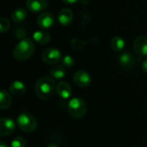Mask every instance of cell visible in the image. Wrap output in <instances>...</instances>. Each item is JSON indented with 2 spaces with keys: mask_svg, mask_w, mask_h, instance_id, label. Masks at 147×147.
Returning a JSON list of instances; mask_svg holds the SVG:
<instances>
[{
  "mask_svg": "<svg viewBox=\"0 0 147 147\" xmlns=\"http://www.w3.org/2000/svg\"><path fill=\"white\" fill-rule=\"evenodd\" d=\"M56 88L55 83L50 77H42L37 80L34 86V90L37 96L42 100H48L54 94Z\"/></svg>",
  "mask_w": 147,
  "mask_h": 147,
  "instance_id": "6da1fadb",
  "label": "cell"
},
{
  "mask_svg": "<svg viewBox=\"0 0 147 147\" xmlns=\"http://www.w3.org/2000/svg\"><path fill=\"white\" fill-rule=\"evenodd\" d=\"M35 51V47L32 40H22L14 48L13 57L17 61H25L32 57Z\"/></svg>",
  "mask_w": 147,
  "mask_h": 147,
  "instance_id": "7a4b0ae2",
  "label": "cell"
},
{
  "mask_svg": "<svg viewBox=\"0 0 147 147\" xmlns=\"http://www.w3.org/2000/svg\"><path fill=\"white\" fill-rule=\"evenodd\" d=\"M68 111L70 115L74 119L84 117L87 112V105L84 99L75 97L70 100L68 103Z\"/></svg>",
  "mask_w": 147,
  "mask_h": 147,
  "instance_id": "3957f363",
  "label": "cell"
},
{
  "mask_svg": "<svg viewBox=\"0 0 147 147\" xmlns=\"http://www.w3.org/2000/svg\"><path fill=\"white\" fill-rule=\"evenodd\" d=\"M18 127L24 133H33L37 127L36 119L29 113H22L18 115L17 120Z\"/></svg>",
  "mask_w": 147,
  "mask_h": 147,
  "instance_id": "277c9868",
  "label": "cell"
},
{
  "mask_svg": "<svg viewBox=\"0 0 147 147\" xmlns=\"http://www.w3.org/2000/svg\"><path fill=\"white\" fill-rule=\"evenodd\" d=\"M62 54L60 51L54 47H50L46 49L41 55V59L44 63L47 65H55L58 62L61 61Z\"/></svg>",
  "mask_w": 147,
  "mask_h": 147,
  "instance_id": "5b68a950",
  "label": "cell"
},
{
  "mask_svg": "<svg viewBox=\"0 0 147 147\" xmlns=\"http://www.w3.org/2000/svg\"><path fill=\"white\" fill-rule=\"evenodd\" d=\"M73 81L77 86L80 88H87L91 84V77L85 71L79 70L75 72L73 76Z\"/></svg>",
  "mask_w": 147,
  "mask_h": 147,
  "instance_id": "8992f818",
  "label": "cell"
},
{
  "mask_svg": "<svg viewBox=\"0 0 147 147\" xmlns=\"http://www.w3.org/2000/svg\"><path fill=\"white\" fill-rule=\"evenodd\" d=\"M16 128L14 121L8 117H2L0 119V135L2 137L10 135Z\"/></svg>",
  "mask_w": 147,
  "mask_h": 147,
  "instance_id": "52a82bcc",
  "label": "cell"
},
{
  "mask_svg": "<svg viewBox=\"0 0 147 147\" xmlns=\"http://www.w3.org/2000/svg\"><path fill=\"white\" fill-rule=\"evenodd\" d=\"M54 16L50 12H42L37 17V24L43 29L50 28L54 24Z\"/></svg>",
  "mask_w": 147,
  "mask_h": 147,
  "instance_id": "ba28073f",
  "label": "cell"
},
{
  "mask_svg": "<svg viewBox=\"0 0 147 147\" xmlns=\"http://www.w3.org/2000/svg\"><path fill=\"white\" fill-rule=\"evenodd\" d=\"M48 0H27L26 7L32 13H39L47 9Z\"/></svg>",
  "mask_w": 147,
  "mask_h": 147,
  "instance_id": "9c48e42d",
  "label": "cell"
},
{
  "mask_svg": "<svg viewBox=\"0 0 147 147\" xmlns=\"http://www.w3.org/2000/svg\"><path fill=\"white\" fill-rule=\"evenodd\" d=\"M134 49L136 54L140 56H147V36L140 35L134 42Z\"/></svg>",
  "mask_w": 147,
  "mask_h": 147,
  "instance_id": "30bf717a",
  "label": "cell"
},
{
  "mask_svg": "<svg viewBox=\"0 0 147 147\" xmlns=\"http://www.w3.org/2000/svg\"><path fill=\"white\" fill-rule=\"evenodd\" d=\"M118 61H119L120 65L122 68L127 69V70L132 69L136 63V59H135L134 56L130 53H121L118 58Z\"/></svg>",
  "mask_w": 147,
  "mask_h": 147,
  "instance_id": "8fae6325",
  "label": "cell"
},
{
  "mask_svg": "<svg viewBox=\"0 0 147 147\" xmlns=\"http://www.w3.org/2000/svg\"><path fill=\"white\" fill-rule=\"evenodd\" d=\"M73 12L71 9L64 8L58 14V21L62 26H68L73 21Z\"/></svg>",
  "mask_w": 147,
  "mask_h": 147,
  "instance_id": "7c38bea8",
  "label": "cell"
},
{
  "mask_svg": "<svg viewBox=\"0 0 147 147\" xmlns=\"http://www.w3.org/2000/svg\"><path fill=\"white\" fill-rule=\"evenodd\" d=\"M56 92L57 94L63 99H68L71 96V87L66 82H59L56 86Z\"/></svg>",
  "mask_w": 147,
  "mask_h": 147,
  "instance_id": "4fadbf2b",
  "label": "cell"
},
{
  "mask_svg": "<svg viewBox=\"0 0 147 147\" xmlns=\"http://www.w3.org/2000/svg\"><path fill=\"white\" fill-rule=\"evenodd\" d=\"M27 89L25 84L21 81H14L9 85V91L16 96H21L25 94Z\"/></svg>",
  "mask_w": 147,
  "mask_h": 147,
  "instance_id": "5bb4252c",
  "label": "cell"
},
{
  "mask_svg": "<svg viewBox=\"0 0 147 147\" xmlns=\"http://www.w3.org/2000/svg\"><path fill=\"white\" fill-rule=\"evenodd\" d=\"M34 40L40 45H47L51 41V36L48 33L43 30L35 31L33 34Z\"/></svg>",
  "mask_w": 147,
  "mask_h": 147,
  "instance_id": "9a60e30c",
  "label": "cell"
},
{
  "mask_svg": "<svg viewBox=\"0 0 147 147\" xmlns=\"http://www.w3.org/2000/svg\"><path fill=\"white\" fill-rule=\"evenodd\" d=\"M12 103V97L9 92L4 90L0 91V109L2 110L7 109L10 107Z\"/></svg>",
  "mask_w": 147,
  "mask_h": 147,
  "instance_id": "2e32d148",
  "label": "cell"
},
{
  "mask_svg": "<svg viewBox=\"0 0 147 147\" xmlns=\"http://www.w3.org/2000/svg\"><path fill=\"white\" fill-rule=\"evenodd\" d=\"M50 74L55 79H61L65 77L66 71H65V68L62 65H53L50 69Z\"/></svg>",
  "mask_w": 147,
  "mask_h": 147,
  "instance_id": "e0dca14e",
  "label": "cell"
},
{
  "mask_svg": "<svg viewBox=\"0 0 147 147\" xmlns=\"http://www.w3.org/2000/svg\"><path fill=\"white\" fill-rule=\"evenodd\" d=\"M27 16H28V13H27V10L25 9L18 8V9H16L12 12L11 19L15 22H21L27 18Z\"/></svg>",
  "mask_w": 147,
  "mask_h": 147,
  "instance_id": "ac0fdd59",
  "label": "cell"
},
{
  "mask_svg": "<svg viewBox=\"0 0 147 147\" xmlns=\"http://www.w3.org/2000/svg\"><path fill=\"white\" fill-rule=\"evenodd\" d=\"M110 46L114 51L121 52L125 47V40L121 36H115L110 41Z\"/></svg>",
  "mask_w": 147,
  "mask_h": 147,
  "instance_id": "d6986e66",
  "label": "cell"
},
{
  "mask_svg": "<svg viewBox=\"0 0 147 147\" xmlns=\"http://www.w3.org/2000/svg\"><path fill=\"white\" fill-rule=\"evenodd\" d=\"M26 140L23 137H16L10 144L11 147H26Z\"/></svg>",
  "mask_w": 147,
  "mask_h": 147,
  "instance_id": "ffe728a7",
  "label": "cell"
},
{
  "mask_svg": "<svg viewBox=\"0 0 147 147\" xmlns=\"http://www.w3.org/2000/svg\"><path fill=\"white\" fill-rule=\"evenodd\" d=\"M61 63H62V65L65 67V68H71L74 65V59L72 57L69 56V55H65L61 59Z\"/></svg>",
  "mask_w": 147,
  "mask_h": 147,
  "instance_id": "44dd1931",
  "label": "cell"
},
{
  "mask_svg": "<svg viewBox=\"0 0 147 147\" xmlns=\"http://www.w3.org/2000/svg\"><path fill=\"white\" fill-rule=\"evenodd\" d=\"M10 28V22L7 18L2 17L0 19V31L1 33H5Z\"/></svg>",
  "mask_w": 147,
  "mask_h": 147,
  "instance_id": "7402d4cb",
  "label": "cell"
},
{
  "mask_svg": "<svg viewBox=\"0 0 147 147\" xmlns=\"http://www.w3.org/2000/svg\"><path fill=\"white\" fill-rule=\"evenodd\" d=\"M84 45H85V42L82 40H79V39H73L71 41V46L73 49L80 50L84 47Z\"/></svg>",
  "mask_w": 147,
  "mask_h": 147,
  "instance_id": "603a6c76",
  "label": "cell"
},
{
  "mask_svg": "<svg viewBox=\"0 0 147 147\" xmlns=\"http://www.w3.org/2000/svg\"><path fill=\"white\" fill-rule=\"evenodd\" d=\"M15 35L19 40H24V37L26 36V32L22 28L16 27V28L15 29Z\"/></svg>",
  "mask_w": 147,
  "mask_h": 147,
  "instance_id": "cb8c5ba5",
  "label": "cell"
},
{
  "mask_svg": "<svg viewBox=\"0 0 147 147\" xmlns=\"http://www.w3.org/2000/svg\"><path fill=\"white\" fill-rule=\"evenodd\" d=\"M142 70L147 73V59H144L143 62H142Z\"/></svg>",
  "mask_w": 147,
  "mask_h": 147,
  "instance_id": "d4e9b609",
  "label": "cell"
},
{
  "mask_svg": "<svg viewBox=\"0 0 147 147\" xmlns=\"http://www.w3.org/2000/svg\"><path fill=\"white\" fill-rule=\"evenodd\" d=\"M78 0H62V2H64L65 3H68V4H72L77 3Z\"/></svg>",
  "mask_w": 147,
  "mask_h": 147,
  "instance_id": "484cf974",
  "label": "cell"
},
{
  "mask_svg": "<svg viewBox=\"0 0 147 147\" xmlns=\"http://www.w3.org/2000/svg\"><path fill=\"white\" fill-rule=\"evenodd\" d=\"M0 147H8V146H7L6 144H4V142L1 141V143H0Z\"/></svg>",
  "mask_w": 147,
  "mask_h": 147,
  "instance_id": "4316f807",
  "label": "cell"
},
{
  "mask_svg": "<svg viewBox=\"0 0 147 147\" xmlns=\"http://www.w3.org/2000/svg\"><path fill=\"white\" fill-rule=\"evenodd\" d=\"M47 147H59L56 144H49Z\"/></svg>",
  "mask_w": 147,
  "mask_h": 147,
  "instance_id": "83f0119b",
  "label": "cell"
},
{
  "mask_svg": "<svg viewBox=\"0 0 147 147\" xmlns=\"http://www.w3.org/2000/svg\"><path fill=\"white\" fill-rule=\"evenodd\" d=\"M132 147H137V146H132Z\"/></svg>",
  "mask_w": 147,
  "mask_h": 147,
  "instance_id": "f1b7e54d",
  "label": "cell"
}]
</instances>
